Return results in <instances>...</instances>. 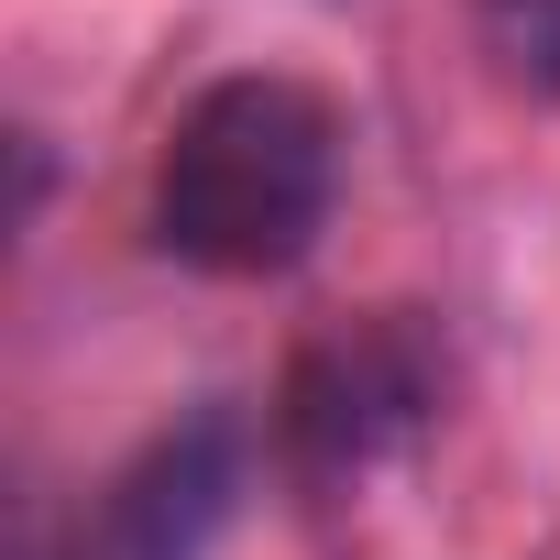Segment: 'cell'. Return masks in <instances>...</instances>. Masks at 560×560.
<instances>
[{
    "instance_id": "obj_1",
    "label": "cell",
    "mask_w": 560,
    "mask_h": 560,
    "mask_svg": "<svg viewBox=\"0 0 560 560\" xmlns=\"http://www.w3.org/2000/svg\"><path fill=\"white\" fill-rule=\"evenodd\" d=\"M341 110L330 89L287 67H231L209 78L154 154V253L220 287H275L298 275L341 220Z\"/></svg>"
},
{
    "instance_id": "obj_2",
    "label": "cell",
    "mask_w": 560,
    "mask_h": 560,
    "mask_svg": "<svg viewBox=\"0 0 560 560\" xmlns=\"http://www.w3.org/2000/svg\"><path fill=\"white\" fill-rule=\"evenodd\" d=\"M440 407V352L385 308V319H352L330 341H308L287 363V396H275V451H287V472L308 494L330 483H363L385 472Z\"/></svg>"
},
{
    "instance_id": "obj_3",
    "label": "cell",
    "mask_w": 560,
    "mask_h": 560,
    "mask_svg": "<svg viewBox=\"0 0 560 560\" xmlns=\"http://www.w3.org/2000/svg\"><path fill=\"white\" fill-rule=\"evenodd\" d=\"M242 472H253V440H242L231 407H198V418L154 429L100 483V505L78 527V560H209V538L242 505Z\"/></svg>"
}]
</instances>
